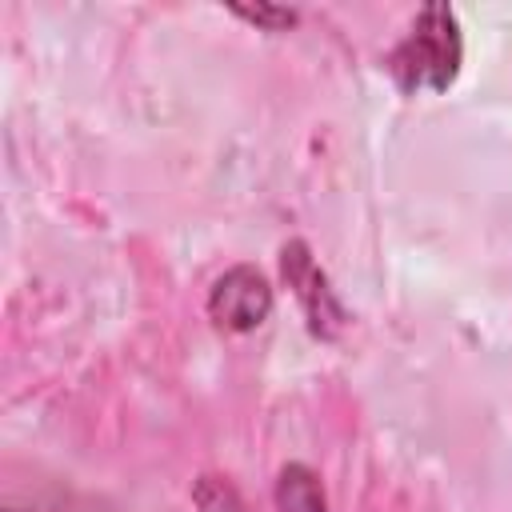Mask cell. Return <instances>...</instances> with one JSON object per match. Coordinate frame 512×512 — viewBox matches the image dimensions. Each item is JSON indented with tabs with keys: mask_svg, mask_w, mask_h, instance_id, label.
I'll use <instances>...</instances> for the list:
<instances>
[{
	"mask_svg": "<svg viewBox=\"0 0 512 512\" xmlns=\"http://www.w3.org/2000/svg\"><path fill=\"white\" fill-rule=\"evenodd\" d=\"M232 12L244 16V20H252V24H260V28H288V24H296V12L292 8H272V4H256V8L236 4Z\"/></svg>",
	"mask_w": 512,
	"mask_h": 512,
	"instance_id": "cell-6",
	"label": "cell"
},
{
	"mask_svg": "<svg viewBox=\"0 0 512 512\" xmlns=\"http://www.w3.org/2000/svg\"><path fill=\"white\" fill-rule=\"evenodd\" d=\"M460 52L464 44H460L456 12L448 4H428L412 20L408 36L392 48L388 68L404 92H420V88L444 92L460 72Z\"/></svg>",
	"mask_w": 512,
	"mask_h": 512,
	"instance_id": "cell-1",
	"label": "cell"
},
{
	"mask_svg": "<svg viewBox=\"0 0 512 512\" xmlns=\"http://www.w3.org/2000/svg\"><path fill=\"white\" fill-rule=\"evenodd\" d=\"M276 508L280 512H328L324 488L308 464H288L276 476Z\"/></svg>",
	"mask_w": 512,
	"mask_h": 512,
	"instance_id": "cell-4",
	"label": "cell"
},
{
	"mask_svg": "<svg viewBox=\"0 0 512 512\" xmlns=\"http://www.w3.org/2000/svg\"><path fill=\"white\" fill-rule=\"evenodd\" d=\"M280 268H284V280H288V288L296 292V300H300V308L308 316V328L316 336L332 340L344 328V308H340L336 292L328 288V276L312 260L308 244L304 240H288L284 252H280Z\"/></svg>",
	"mask_w": 512,
	"mask_h": 512,
	"instance_id": "cell-3",
	"label": "cell"
},
{
	"mask_svg": "<svg viewBox=\"0 0 512 512\" xmlns=\"http://www.w3.org/2000/svg\"><path fill=\"white\" fill-rule=\"evenodd\" d=\"M196 504H200L204 512H244V504H240V496L232 492V484H228V480H216V476H204V480L196 484Z\"/></svg>",
	"mask_w": 512,
	"mask_h": 512,
	"instance_id": "cell-5",
	"label": "cell"
},
{
	"mask_svg": "<svg viewBox=\"0 0 512 512\" xmlns=\"http://www.w3.org/2000/svg\"><path fill=\"white\" fill-rule=\"evenodd\" d=\"M268 312H272V288L264 272H256L252 264H236L224 276H216L208 292V316L224 332H252L268 320Z\"/></svg>",
	"mask_w": 512,
	"mask_h": 512,
	"instance_id": "cell-2",
	"label": "cell"
}]
</instances>
